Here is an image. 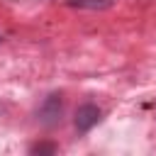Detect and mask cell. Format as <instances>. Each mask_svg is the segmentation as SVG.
<instances>
[{
    "label": "cell",
    "mask_w": 156,
    "mask_h": 156,
    "mask_svg": "<svg viewBox=\"0 0 156 156\" xmlns=\"http://www.w3.org/2000/svg\"><path fill=\"white\" fill-rule=\"evenodd\" d=\"M61 117H63V95H61V93H51V95H46V98L41 100L39 110H37V119H39V124H44V127H54V124L61 122Z\"/></svg>",
    "instance_id": "obj_1"
},
{
    "label": "cell",
    "mask_w": 156,
    "mask_h": 156,
    "mask_svg": "<svg viewBox=\"0 0 156 156\" xmlns=\"http://www.w3.org/2000/svg\"><path fill=\"white\" fill-rule=\"evenodd\" d=\"M100 117H102L100 107H98V105H93V102H85V105H80V107L76 110L73 124H76V129H78L80 134H85V132H90V129L100 122Z\"/></svg>",
    "instance_id": "obj_2"
},
{
    "label": "cell",
    "mask_w": 156,
    "mask_h": 156,
    "mask_svg": "<svg viewBox=\"0 0 156 156\" xmlns=\"http://www.w3.org/2000/svg\"><path fill=\"white\" fill-rule=\"evenodd\" d=\"M68 5L83 7V10H107L112 5V0H68Z\"/></svg>",
    "instance_id": "obj_3"
},
{
    "label": "cell",
    "mask_w": 156,
    "mask_h": 156,
    "mask_svg": "<svg viewBox=\"0 0 156 156\" xmlns=\"http://www.w3.org/2000/svg\"><path fill=\"white\" fill-rule=\"evenodd\" d=\"M51 151H56L54 144H34L32 146V154H51Z\"/></svg>",
    "instance_id": "obj_4"
}]
</instances>
